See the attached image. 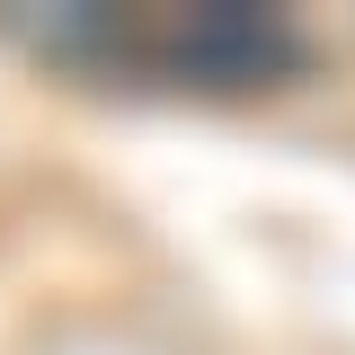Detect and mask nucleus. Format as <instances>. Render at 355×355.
I'll list each match as a JSON object with an SVG mask.
<instances>
[{
	"mask_svg": "<svg viewBox=\"0 0 355 355\" xmlns=\"http://www.w3.org/2000/svg\"><path fill=\"white\" fill-rule=\"evenodd\" d=\"M36 44L53 62H98V71H142L160 89L196 98H249L284 89L311 62V36L284 9L258 0H196V9H62L44 18Z\"/></svg>",
	"mask_w": 355,
	"mask_h": 355,
	"instance_id": "obj_1",
	"label": "nucleus"
}]
</instances>
